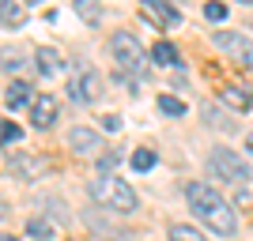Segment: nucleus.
<instances>
[{
    "instance_id": "f257e3e1",
    "label": "nucleus",
    "mask_w": 253,
    "mask_h": 241,
    "mask_svg": "<svg viewBox=\"0 0 253 241\" xmlns=\"http://www.w3.org/2000/svg\"><path fill=\"white\" fill-rule=\"evenodd\" d=\"M185 200H189L193 215H197L201 222H208L211 234L231 238V234L238 230V219H234L231 204H227L219 192L211 189V185H204V181H189V185H185Z\"/></svg>"
},
{
    "instance_id": "f03ea898",
    "label": "nucleus",
    "mask_w": 253,
    "mask_h": 241,
    "mask_svg": "<svg viewBox=\"0 0 253 241\" xmlns=\"http://www.w3.org/2000/svg\"><path fill=\"white\" fill-rule=\"evenodd\" d=\"M91 200L95 204H106V207L121 211V215H128V211H136V192H132V185L121 177H110V173H102V177L91 181Z\"/></svg>"
},
{
    "instance_id": "7ed1b4c3",
    "label": "nucleus",
    "mask_w": 253,
    "mask_h": 241,
    "mask_svg": "<svg viewBox=\"0 0 253 241\" xmlns=\"http://www.w3.org/2000/svg\"><path fill=\"white\" fill-rule=\"evenodd\" d=\"M208 173L215 181L234 185V189H246V181H250V166L234 151H227V147H211L208 151Z\"/></svg>"
},
{
    "instance_id": "20e7f679",
    "label": "nucleus",
    "mask_w": 253,
    "mask_h": 241,
    "mask_svg": "<svg viewBox=\"0 0 253 241\" xmlns=\"http://www.w3.org/2000/svg\"><path fill=\"white\" fill-rule=\"evenodd\" d=\"M110 53H114L117 72H128V75H144L148 72V53H144V45H140L128 31H121V34L110 38Z\"/></svg>"
},
{
    "instance_id": "39448f33",
    "label": "nucleus",
    "mask_w": 253,
    "mask_h": 241,
    "mask_svg": "<svg viewBox=\"0 0 253 241\" xmlns=\"http://www.w3.org/2000/svg\"><path fill=\"white\" fill-rule=\"evenodd\" d=\"M68 91H72V102L91 105V102H98V95H102V79H98V72H95V68L80 64V68H72Z\"/></svg>"
},
{
    "instance_id": "423d86ee",
    "label": "nucleus",
    "mask_w": 253,
    "mask_h": 241,
    "mask_svg": "<svg viewBox=\"0 0 253 241\" xmlns=\"http://www.w3.org/2000/svg\"><path fill=\"white\" fill-rule=\"evenodd\" d=\"M215 45H219V49H227L238 64L253 68V42L246 38V34H238V31H215Z\"/></svg>"
},
{
    "instance_id": "0eeeda50",
    "label": "nucleus",
    "mask_w": 253,
    "mask_h": 241,
    "mask_svg": "<svg viewBox=\"0 0 253 241\" xmlns=\"http://www.w3.org/2000/svg\"><path fill=\"white\" fill-rule=\"evenodd\" d=\"M68 147H72L76 155H91V158H98L106 151L102 132H95V128H87V125H76L72 132H68Z\"/></svg>"
},
{
    "instance_id": "6e6552de",
    "label": "nucleus",
    "mask_w": 253,
    "mask_h": 241,
    "mask_svg": "<svg viewBox=\"0 0 253 241\" xmlns=\"http://www.w3.org/2000/svg\"><path fill=\"white\" fill-rule=\"evenodd\" d=\"M31 121H34V128H49L53 121H57V98H53V95H34Z\"/></svg>"
},
{
    "instance_id": "1a4fd4ad",
    "label": "nucleus",
    "mask_w": 253,
    "mask_h": 241,
    "mask_svg": "<svg viewBox=\"0 0 253 241\" xmlns=\"http://www.w3.org/2000/svg\"><path fill=\"white\" fill-rule=\"evenodd\" d=\"M144 15H151L155 27H174V23H181V11L170 8V0H144Z\"/></svg>"
},
{
    "instance_id": "9d476101",
    "label": "nucleus",
    "mask_w": 253,
    "mask_h": 241,
    "mask_svg": "<svg viewBox=\"0 0 253 241\" xmlns=\"http://www.w3.org/2000/svg\"><path fill=\"white\" fill-rule=\"evenodd\" d=\"M11 170H15L19 177L34 181L38 173H45V170H49V158H34V155H11Z\"/></svg>"
},
{
    "instance_id": "9b49d317",
    "label": "nucleus",
    "mask_w": 253,
    "mask_h": 241,
    "mask_svg": "<svg viewBox=\"0 0 253 241\" xmlns=\"http://www.w3.org/2000/svg\"><path fill=\"white\" fill-rule=\"evenodd\" d=\"M34 61H38V72H42V75H57L64 68V57L57 49H49V45H42V49L34 53Z\"/></svg>"
},
{
    "instance_id": "f8f14e48",
    "label": "nucleus",
    "mask_w": 253,
    "mask_h": 241,
    "mask_svg": "<svg viewBox=\"0 0 253 241\" xmlns=\"http://www.w3.org/2000/svg\"><path fill=\"white\" fill-rule=\"evenodd\" d=\"M27 19V4L23 0H0V23L4 27H23Z\"/></svg>"
},
{
    "instance_id": "ddd939ff",
    "label": "nucleus",
    "mask_w": 253,
    "mask_h": 241,
    "mask_svg": "<svg viewBox=\"0 0 253 241\" xmlns=\"http://www.w3.org/2000/svg\"><path fill=\"white\" fill-rule=\"evenodd\" d=\"M23 64H27V53L19 45H0V68L4 72H19Z\"/></svg>"
},
{
    "instance_id": "4468645a",
    "label": "nucleus",
    "mask_w": 253,
    "mask_h": 241,
    "mask_svg": "<svg viewBox=\"0 0 253 241\" xmlns=\"http://www.w3.org/2000/svg\"><path fill=\"white\" fill-rule=\"evenodd\" d=\"M4 98H8V105H11V109H19V105L34 102V95H31V87L23 83V79H15V83L8 87V95H4Z\"/></svg>"
},
{
    "instance_id": "2eb2a0df",
    "label": "nucleus",
    "mask_w": 253,
    "mask_h": 241,
    "mask_svg": "<svg viewBox=\"0 0 253 241\" xmlns=\"http://www.w3.org/2000/svg\"><path fill=\"white\" fill-rule=\"evenodd\" d=\"M151 61H155V64H167V68H174V64H178V49H174L170 42H155V45H151Z\"/></svg>"
},
{
    "instance_id": "dca6fc26",
    "label": "nucleus",
    "mask_w": 253,
    "mask_h": 241,
    "mask_svg": "<svg viewBox=\"0 0 253 241\" xmlns=\"http://www.w3.org/2000/svg\"><path fill=\"white\" fill-rule=\"evenodd\" d=\"M170 241H208L197 226H189V222H174L170 226Z\"/></svg>"
},
{
    "instance_id": "f3484780",
    "label": "nucleus",
    "mask_w": 253,
    "mask_h": 241,
    "mask_svg": "<svg viewBox=\"0 0 253 241\" xmlns=\"http://www.w3.org/2000/svg\"><path fill=\"white\" fill-rule=\"evenodd\" d=\"M155 162H159V155L151 147H136V151H132V170H140V173H148Z\"/></svg>"
},
{
    "instance_id": "a211bd4d",
    "label": "nucleus",
    "mask_w": 253,
    "mask_h": 241,
    "mask_svg": "<svg viewBox=\"0 0 253 241\" xmlns=\"http://www.w3.org/2000/svg\"><path fill=\"white\" fill-rule=\"evenodd\" d=\"M223 102H231L234 109H246V105H250V91H246V87H227V91H223Z\"/></svg>"
},
{
    "instance_id": "6ab92c4d",
    "label": "nucleus",
    "mask_w": 253,
    "mask_h": 241,
    "mask_svg": "<svg viewBox=\"0 0 253 241\" xmlns=\"http://www.w3.org/2000/svg\"><path fill=\"white\" fill-rule=\"evenodd\" d=\"M159 109L167 117H185V102H181V98H170V95L159 98Z\"/></svg>"
},
{
    "instance_id": "aec40b11",
    "label": "nucleus",
    "mask_w": 253,
    "mask_h": 241,
    "mask_svg": "<svg viewBox=\"0 0 253 241\" xmlns=\"http://www.w3.org/2000/svg\"><path fill=\"white\" fill-rule=\"evenodd\" d=\"M27 234H34L38 241H49L53 238V226L45 219H31V222H27Z\"/></svg>"
},
{
    "instance_id": "412c9836",
    "label": "nucleus",
    "mask_w": 253,
    "mask_h": 241,
    "mask_svg": "<svg viewBox=\"0 0 253 241\" xmlns=\"http://www.w3.org/2000/svg\"><path fill=\"white\" fill-rule=\"evenodd\" d=\"M76 11H80L84 19H91V23L102 19V11H98V0H76Z\"/></svg>"
},
{
    "instance_id": "4be33fe9",
    "label": "nucleus",
    "mask_w": 253,
    "mask_h": 241,
    "mask_svg": "<svg viewBox=\"0 0 253 241\" xmlns=\"http://www.w3.org/2000/svg\"><path fill=\"white\" fill-rule=\"evenodd\" d=\"M19 136H23V128H19V125H11V121H4V117H0V143H15Z\"/></svg>"
},
{
    "instance_id": "5701e85b",
    "label": "nucleus",
    "mask_w": 253,
    "mask_h": 241,
    "mask_svg": "<svg viewBox=\"0 0 253 241\" xmlns=\"http://www.w3.org/2000/svg\"><path fill=\"white\" fill-rule=\"evenodd\" d=\"M204 19H211V23H223V19H227V4H219V0L204 4Z\"/></svg>"
},
{
    "instance_id": "b1692460",
    "label": "nucleus",
    "mask_w": 253,
    "mask_h": 241,
    "mask_svg": "<svg viewBox=\"0 0 253 241\" xmlns=\"http://www.w3.org/2000/svg\"><path fill=\"white\" fill-rule=\"evenodd\" d=\"M102 128H106V132H121V117H117V113H106L102 117Z\"/></svg>"
},
{
    "instance_id": "393cba45",
    "label": "nucleus",
    "mask_w": 253,
    "mask_h": 241,
    "mask_svg": "<svg viewBox=\"0 0 253 241\" xmlns=\"http://www.w3.org/2000/svg\"><path fill=\"white\" fill-rule=\"evenodd\" d=\"M4 215H8V200L0 196V219H4Z\"/></svg>"
},
{
    "instance_id": "a878e982",
    "label": "nucleus",
    "mask_w": 253,
    "mask_h": 241,
    "mask_svg": "<svg viewBox=\"0 0 253 241\" xmlns=\"http://www.w3.org/2000/svg\"><path fill=\"white\" fill-rule=\"evenodd\" d=\"M0 241H15V238H11V234H0Z\"/></svg>"
},
{
    "instance_id": "bb28decb",
    "label": "nucleus",
    "mask_w": 253,
    "mask_h": 241,
    "mask_svg": "<svg viewBox=\"0 0 253 241\" xmlns=\"http://www.w3.org/2000/svg\"><path fill=\"white\" fill-rule=\"evenodd\" d=\"M246 143H250V151H253V136H250V139H246Z\"/></svg>"
},
{
    "instance_id": "cd10ccee",
    "label": "nucleus",
    "mask_w": 253,
    "mask_h": 241,
    "mask_svg": "<svg viewBox=\"0 0 253 241\" xmlns=\"http://www.w3.org/2000/svg\"><path fill=\"white\" fill-rule=\"evenodd\" d=\"M23 4H38V0H23Z\"/></svg>"
},
{
    "instance_id": "c85d7f7f",
    "label": "nucleus",
    "mask_w": 253,
    "mask_h": 241,
    "mask_svg": "<svg viewBox=\"0 0 253 241\" xmlns=\"http://www.w3.org/2000/svg\"><path fill=\"white\" fill-rule=\"evenodd\" d=\"M238 4H253V0H238Z\"/></svg>"
}]
</instances>
